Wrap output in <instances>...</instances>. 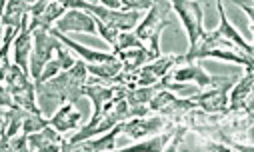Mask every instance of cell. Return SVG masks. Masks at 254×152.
Here are the masks:
<instances>
[{"mask_svg":"<svg viewBox=\"0 0 254 152\" xmlns=\"http://www.w3.org/2000/svg\"><path fill=\"white\" fill-rule=\"evenodd\" d=\"M48 124L54 130H58L60 134H66L70 130L80 128V124H82V112L74 106V102H62L56 108V112L48 118Z\"/></svg>","mask_w":254,"mask_h":152,"instance_id":"obj_15","label":"cell"},{"mask_svg":"<svg viewBox=\"0 0 254 152\" xmlns=\"http://www.w3.org/2000/svg\"><path fill=\"white\" fill-rule=\"evenodd\" d=\"M98 4H102V6H106V8H112V10H120V8H122L120 0H100Z\"/></svg>","mask_w":254,"mask_h":152,"instance_id":"obj_26","label":"cell"},{"mask_svg":"<svg viewBox=\"0 0 254 152\" xmlns=\"http://www.w3.org/2000/svg\"><path fill=\"white\" fill-rule=\"evenodd\" d=\"M216 10H218V16H220V22H218V26L214 28V32H216L220 38H224V40L232 42L234 46H238V48H240L242 52H246L248 56H252V48H254L252 42H250L248 38H244V36L238 32V28L228 20L222 0H216Z\"/></svg>","mask_w":254,"mask_h":152,"instance_id":"obj_14","label":"cell"},{"mask_svg":"<svg viewBox=\"0 0 254 152\" xmlns=\"http://www.w3.org/2000/svg\"><path fill=\"white\" fill-rule=\"evenodd\" d=\"M92 18H94V16H92ZM94 22H96V34H98V36H100V38H102L106 44L114 46L120 30H116V28H112V26L104 24V22H102V20H98V18H94Z\"/></svg>","mask_w":254,"mask_h":152,"instance_id":"obj_22","label":"cell"},{"mask_svg":"<svg viewBox=\"0 0 254 152\" xmlns=\"http://www.w3.org/2000/svg\"><path fill=\"white\" fill-rule=\"evenodd\" d=\"M60 46V40L46 28H34L32 30V54H30V78L34 84L40 80L42 68L46 62L54 56L56 48Z\"/></svg>","mask_w":254,"mask_h":152,"instance_id":"obj_7","label":"cell"},{"mask_svg":"<svg viewBox=\"0 0 254 152\" xmlns=\"http://www.w3.org/2000/svg\"><path fill=\"white\" fill-rule=\"evenodd\" d=\"M114 54H116L118 60L122 62V72H134V70H138L142 64H146V62L152 60L144 44L124 48V50H118V52H114Z\"/></svg>","mask_w":254,"mask_h":152,"instance_id":"obj_19","label":"cell"},{"mask_svg":"<svg viewBox=\"0 0 254 152\" xmlns=\"http://www.w3.org/2000/svg\"><path fill=\"white\" fill-rule=\"evenodd\" d=\"M168 16H170V4L166 2V0H154L152 6L146 10L144 18H140L136 28L132 30L138 36V40L146 46L152 60L162 54V50H160L162 30L172 24V20Z\"/></svg>","mask_w":254,"mask_h":152,"instance_id":"obj_3","label":"cell"},{"mask_svg":"<svg viewBox=\"0 0 254 152\" xmlns=\"http://www.w3.org/2000/svg\"><path fill=\"white\" fill-rule=\"evenodd\" d=\"M170 4V10L180 18L186 34H188V42L192 46L198 36L204 32V10L198 0H166Z\"/></svg>","mask_w":254,"mask_h":152,"instance_id":"obj_6","label":"cell"},{"mask_svg":"<svg viewBox=\"0 0 254 152\" xmlns=\"http://www.w3.org/2000/svg\"><path fill=\"white\" fill-rule=\"evenodd\" d=\"M0 106L2 108H16L14 100H12V94L8 92V88L0 82Z\"/></svg>","mask_w":254,"mask_h":152,"instance_id":"obj_25","label":"cell"},{"mask_svg":"<svg viewBox=\"0 0 254 152\" xmlns=\"http://www.w3.org/2000/svg\"><path fill=\"white\" fill-rule=\"evenodd\" d=\"M154 0H120V4H122V10H148L152 6Z\"/></svg>","mask_w":254,"mask_h":152,"instance_id":"obj_23","label":"cell"},{"mask_svg":"<svg viewBox=\"0 0 254 152\" xmlns=\"http://www.w3.org/2000/svg\"><path fill=\"white\" fill-rule=\"evenodd\" d=\"M232 2L246 12V16H248V28L252 32L254 30V6H252V0H232Z\"/></svg>","mask_w":254,"mask_h":152,"instance_id":"obj_24","label":"cell"},{"mask_svg":"<svg viewBox=\"0 0 254 152\" xmlns=\"http://www.w3.org/2000/svg\"><path fill=\"white\" fill-rule=\"evenodd\" d=\"M120 136V124L112 126L110 130L98 134L96 138H86L78 144H74L72 150H80V152H110L116 150V138Z\"/></svg>","mask_w":254,"mask_h":152,"instance_id":"obj_17","label":"cell"},{"mask_svg":"<svg viewBox=\"0 0 254 152\" xmlns=\"http://www.w3.org/2000/svg\"><path fill=\"white\" fill-rule=\"evenodd\" d=\"M74 62H76V58L72 56V50L66 48L64 44L60 42V46L56 48L54 56H52V58L46 62V66L42 68V74H40V80H38V82H44V80L52 78V76L60 74L62 70H68ZM38 82H36V84H38Z\"/></svg>","mask_w":254,"mask_h":152,"instance_id":"obj_18","label":"cell"},{"mask_svg":"<svg viewBox=\"0 0 254 152\" xmlns=\"http://www.w3.org/2000/svg\"><path fill=\"white\" fill-rule=\"evenodd\" d=\"M4 6H6V0H0V34H2V12H4Z\"/></svg>","mask_w":254,"mask_h":152,"instance_id":"obj_28","label":"cell"},{"mask_svg":"<svg viewBox=\"0 0 254 152\" xmlns=\"http://www.w3.org/2000/svg\"><path fill=\"white\" fill-rule=\"evenodd\" d=\"M236 80L218 84V86H210L204 90H198L192 98V102L196 104V108H200L206 114H220L228 110V90Z\"/></svg>","mask_w":254,"mask_h":152,"instance_id":"obj_10","label":"cell"},{"mask_svg":"<svg viewBox=\"0 0 254 152\" xmlns=\"http://www.w3.org/2000/svg\"><path fill=\"white\" fill-rule=\"evenodd\" d=\"M2 84L12 94V100H14L16 108H22V110H28V112H42V108L36 102V84L30 78V74L24 72L20 66L10 62Z\"/></svg>","mask_w":254,"mask_h":152,"instance_id":"obj_4","label":"cell"},{"mask_svg":"<svg viewBox=\"0 0 254 152\" xmlns=\"http://www.w3.org/2000/svg\"><path fill=\"white\" fill-rule=\"evenodd\" d=\"M28 10H30L28 0H6V6L2 12V28L4 26L20 28L22 22L28 20Z\"/></svg>","mask_w":254,"mask_h":152,"instance_id":"obj_20","label":"cell"},{"mask_svg":"<svg viewBox=\"0 0 254 152\" xmlns=\"http://www.w3.org/2000/svg\"><path fill=\"white\" fill-rule=\"evenodd\" d=\"M88 80L86 62L78 58L68 70H62L52 78L36 84V98L48 102H76L82 96V88Z\"/></svg>","mask_w":254,"mask_h":152,"instance_id":"obj_1","label":"cell"},{"mask_svg":"<svg viewBox=\"0 0 254 152\" xmlns=\"http://www.w3.org/2000/svg\"><path fill=\"white\" fill-rule=\"evenodd\" d=\"M168 120L162 116H132L126 118L124 122H120V134L126 136L128 140L136 142L142 138H148L152 134H158L162 130H166Z\"/></svg>","mask_w":254,"mask_h":152,"instance_id":"obj_9","label":"cell"},{"mask_svg":"<svg viewBox=\"0 0 254 152\" xmlns=\"http://www.w3.org/2000/svg\"><path fill=\"white\" fill-rule=\"evenodd\" d=\"M86 70L90 76L98 80H104V82H110L114 76H118L122 72V62L116 58H112L110 62H102V64H86Z\"/></svg>","mask_w":254,"mask_h":152,"instance_id":"obj_21","label":"cell"},{"mask_svg":"<svg viewBox=\"0 0 254 152\" xmlns=\"http://www.w3.org/2000/svg\"><path fill=\"white\" fill-rule=\"evenodd\" d=\"M12 50H14V64L20 66L24 72L30 74V54H32V30L28 26V20L22 22L20 30L16 32L12 40Z\"/></svg>","mask_w":254,"mask_h":152,"instance_id":"obj_16","label":"cell"},{"mask_svg":"<svg viewBox=\"0 0 254 152\" xmlns=\"http://www.w3.org/2000/svg\"><path fill=\"white\" fill-rule=\"evenodd\" d=\"M54 28L58 32H82V34H96V22L94 18L80 8H68L56 22Z\"/></svg>","mask_w":254,"mask_h":152,"instance_id":"obj_13","label":"cell"},{"mask_svg":"<svg viewBox=\"0 0 254 152\" xmlns=\"http://www.w3.org/2000/svg\"><path fill=\"white\" fill-rule=\"evenodd\" d=\"M168 78L176 80V82H190V84L198 86L200 90H204V88H210V86H218V84L236 80L238 76H214V74H208L204 70L200 60H190V62L184 60L182 64H178L176 68L170 70Z\"/></svg>","mask_w":254,"mask_h":152,"instance_id":"obj_5","label":"cell"},{"mask_svg":"<svg viewBox=\"0 0 254 152\" xmlns=\"http://www.w3.org/2000/svg\"><path fill=\"white\" fill-rule=\"evenodd\" d=\"M4 122H6V108L0 106V138H2V132H4Z\"/></svg>","mask_w":254,"mask_h":152,"instance_id":"obj_27","label":"cell"},{"mask_svg":"<svg viewBox=\"0 0 254 152\" xmlns=\"http://www.w3.org/2000/svg\"><path fill=\"white\" fill-rule=\"evenodd\" d=\"M252 82H254L252 70H246L242 78H236V82L228 90V110L252 112Z\"/></svg>","mask_w":254,"mask_h":152,"instance_id":"obj_12","label":"cell"},{"mask_svg":"<svg viewBox=\"0 0 254 152\" xmlns=\"http://www.w3.org/2000/svg\"><path fill=\"white\" fill-rule=\"evenodd\" d=\"M26 142H28V150L34 152H70V142L62 138V134L54 130L50 124L28 134Z\"/></svg>","mask_w":254,"mask_h":152,"instance_id":"obj_11","label":"cell"},{"mask_svg":"<svg viewBox=\"0 0 254 152\" xmlns=\"http://www.w3.org/2000/svg\"><path fill=\"white\" fill-rule=\"evenodd\" d=\"M68 8L64 6V0H34L28 10V26L34 28H52L54 22L64 14Z\"/></svg>","mask_w":254,"mask_h":152,"instance_id":"obj_8","label":"cell"},{"mask_svg":"<svg viewBox=\"0 0 254 152\" xmlns=\"http://www.w3.org/2000/svg\"><path fill=\"white\" fill-rule=\"evenodd\" d=\"M84 2H90V4H98L100 0H84Z\"/></svg>","mask_w":254,"mask_h":152,"instance_id":"obj_29","label":"cell"},{"mask_svg":"<svg viewBox=\"0 0 254 152\" xmlns=\"http://www.w3.org/2000/svg\"><path fill=\"white\" fill-rule=\"evenodd\" d=\"M204 58H216V60L240 64L246 70H252V66H254V56H248L238 46H234L232 42L220 38L214 30H206V28H204V32L198 36V40L192 46H188V52L184 54L186 62L204 60Z\"/></svg>","mask_w":254,"mask_h":152,"instance_id":"obj_2","label":"cell"}]
</instances>
